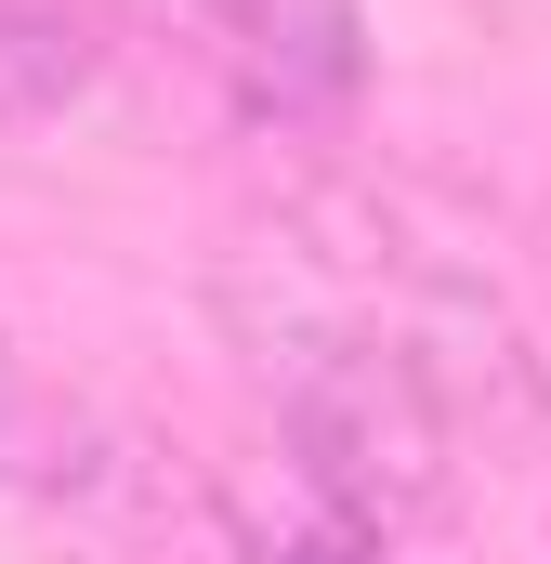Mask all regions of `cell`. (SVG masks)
<instances>
[{"instance_id":"4","label":"cell","mask_w":551,"mask_h":564,"mask_svg":"<svg viewBox=\"0 0 551 564\" xmlns=\"http://www.w3.org/2000/svg\"><path fill=\"white\" fill-rule=\"evenodd\" d=\"M106 93V13L93 0H0V119H66Z\"/></svg>"},{"instance_id":"1","label":"cell","mask_w":551,"mask_h":564,"mask_svg":"<svg viewBox=\"0 0 551 564\" xmlns=\"http://www.w3.org/2000/svg\"><path fill=\"white\" fill-rule=\"evenodd\" d=\"M276 289H224L237 315V355L263 381L276 433H289V486L328 499L342 525H368L381 552L446 512L460 486V394H446V355L420 341L408 315H381L355 276H315L302 250H263Z\"/></svg>"},{"instance_id":"3","label":"cell","mask_w":551,"mask_h":564,"mask_svg":"<svg viewBox=\"0 0 551 564\" xmlns=\"http://www.w3.org/2000/svg\"><path fill=\"white\" fill-rule=\"evenodd\" d=\"M0 486L13 499H53V512H93L119 486V433H93L79 408H53L13 341H0Z\"/></svg>"},{"instance_id":"2","label":"cell","mask_w":551,"mask_h":564,"mask_svg":"<svg viewBox=\"0 0 551 564\" xmlns=\"http://www.w3.org/2000/svg\"><path fill=\"white\" fill-rule=\"evenodd\" d=\"M210 66L250 93V119H342L368 93V13L355 0H184Z\"/></svg>"}]
</instances>
